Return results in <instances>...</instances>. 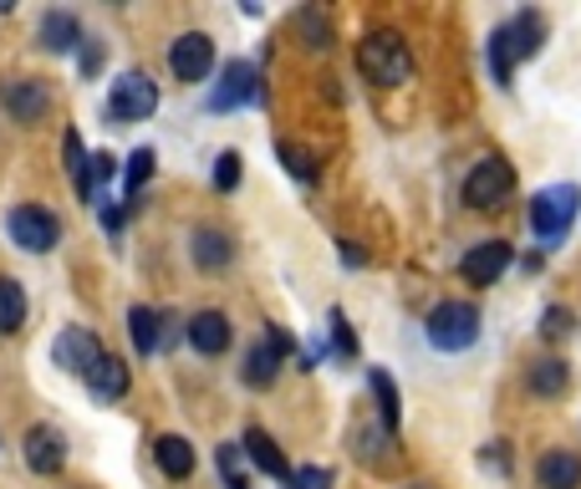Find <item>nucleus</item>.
<instances>
[{
    "label": "nucleus",
    "mask_w": 581,
    "mask_h": 489,
    "mask_svg": "<svg viewBox=\"0 0 581 489\" xmlns=\"http://www.w3.org/2000/svg\"><path fill=\"white\" fill-rule=\"evenodd\" d=\"M113 169H118V163L107 159V153H97V159H93V199H97V184H107V179H113Z\"/></svg>",
    "instance_id": "obj_35"
},
{
    "label": "nucleus",
    "mask_w": 581,
    "mask_h": 489,
    "mask_svg": "<svg viewBox=\"0 0 581 489\" xmlns=\"http://www.w3.org/2000/svg\"><path fill=\"white\" fill-rule=\"evenodd\" d=\"M169 66L179 82H204L214 66V41L204 36V31H189V36H179L169 46Z\"/></svg>",
    "instance_id": "obj_9"
},
{
    "label": "nucleus",
    "mask_w": 581,
    "mask_h": 489,
    "mask_svg": "<svg viewBox=\"0 0 581 489\" xmlns=\"http://www.w3.org/2000/svg\"><path fill=\"white\" fill-rule=\"evenodd\" d=\"M489 77L500 82V87H510V77H516V52H510V36L500 31H489Z\"/></svg>",
    "instance_id": "obj_26"
},
{
    "label": "nucleus",
    "mask_w": 581,
    "mask_h": 489,
    "mask_svg": "<svg viewBox=\"0 0 581 489\" xmlns=\"http://www.w3.org/2000/svg\"><path fill=\"white\" fill-rule=\"evenodd\" d=\"M41 46H46V52H56V56L77 52V46H82L77 15H72V11H46V15H41Z\"/></svg>",
    "instance_id": "obj_19"
},
{
    "label": "nucleus",
    "mask_w": 581,
    "mask_h": 489,
    "mask_svg": "<svg viewBox=\"0 0 581 489\" xmlns=\"http://www.w3.org/2000/svg\"><path fill=\"white\" fill-rule=\"evenodd\" d=\"M357 72L378 87H398V82L413 77V56H409V41L393 36V31H372L362 46H357Z\"/></svg>",
    "instance_id": "obj_1"
},
{
    "label": "nucleus",
    "mask_w": 581,
    "mask_h": 489,
    "mask_svg": "<svg viewBox=\"0 0 581 489\" xmlns=\"http://www.w3.org/2000/svg\"><path fill=\"white\" fill-rule=\"evenodd\" d=\"M27 469L31 475H62V464H66V444H62V434H56L52 424H36V428H27Z\"/></svg>",
    "instance_id": "obj_12"
},
{
    "label": "nucleus",
    "mask_w": 581,
    "mask_h": 489,
    "mask_svg": "<svg viewBox=\"0 0 581 489\" xmlns=\"http://www.w3.org/2000/svg\"><path fill=\"white\" fill-rule=\"evenodd\" d=\"M189 255H194L199 270H225V265L235 261V240H230L225 230H194Z\"/></svg>",
    "instance_id": "obj_17"
},
{
    "label": "nucleus",
    "mask_w": 581,
    "mask_h": 489,
    "mask_svg": "<svg viewBox=\"0 0 581 489\" xmlns=\"http://www.w3.org/2000/svg\"><path fill=\"white\" fill-rule=\"evenodd\" d=\"M240 449H245V459H251L261 475H271V479H296V475H290V464H286V454H281L276 444H271V434H261V428H245Z\"/></svg>",
    "instance_id": "obj_16"
},
{
    "label": "nucleus",
    "mask_w": 581,
    "mask_h": 489,
    "mask_svg": "<svg viewBox=\"0 0 581 489\" xmlns=\"http://www.w3.org/2000/svg\"><path fill=\"white\" fill-rule=\"evenodd\" d=\"M21 321H27V291L11 276H0V331L11 337V331H21Z\"/></svg>",
    "instance_id": "obj_25"
},
{
    "label": "nucleus",
    "mask_w": 581,
    "mask_h": 489,
    "mask_svg": "<svg viewBox=\"0 0 581 489\" xmlns=\"http://www.w3.org/2000/svg\"><path fill=\"white\" fill-rule=\"evenodd\" d=\"M240 163H245L240 153H220V159H214V189H220V194H230V189L240 184V173H245Z\"/></svg>",
    "instance_id": "obj_30"
},
{
    "label": "nucleus",
    "mask_w": 581,
    "mask_h": 489,
    "mask_svg": "<svg viewBox=\"0 0 581 489\" xmlns=\"http://www.w3.org/2000/svg\"><path fill=\"white\" fill-rule=\"evenodd\" d=\"M510 189H516V169L489 153V159H479L475 169H469V179H464V204H469V210H500Z\"/></svg>",
    "instance_id": "obj_5"
},
{
    "label": "nucleus",
    "mask_w": 581,
    "mask_h": 489,
    "mask_svg": "<svg viewBox=\"0 0 581 489\" xmlns=\"http://www.w3.org/2000/svg\"><path fill=\"white\" fill-rule=\"evenodd\" d=\"M0 97H6V107H11V118H15V123H27V128L52 113V93H46L41 82H27V77L6 82V87H0Z\"/></svg>",
    "instance_id": "obj_13"
},
{
    "label": "nucleus",
    "mask_w": 581,
    "mask_h": 489,
    "mask_svg": "<svg viewBox=\"0 0 581 489\" xmlns=\"http://www.w3.org/2000/svg\"><path fill=\"white\" fill-rule=\"evenodd\" d=\"M505 36H510V52H516V62H530V56L546 46V21H541V11H520L516 21H505Z\"/></svg>",
    "instance_id": "obj_18"
},
{
    "label": "nucleus",
    "mask_w": 581,
    "mask_h": 489,
    "mask_svg": "<svg viewBox=\"0 0 581 489\" xmlns=\"http://www.w3.org/2000/svg\"><path fill=\"white\" fill-rule=\"evenodd\" d=\"M479 342V311L469 301H439L429 311V347L439 352H469Z\"/></svg>",
    "instance_id": "obj_3"
},
{
    "label": "nucleus",
    "mask_w": 581,
    "mask_h": 489,
    "mask_svg": "<svg viewBox=\"0 0 581 489\" xmlns=\"http://www.w3.org/2000/svg\"><path fill=\"white\" fill-rule=\"evenodd\" d=\"M331 337H337V352H342V358H357L352 327H347V317H342V311H331Z\"/></svg>",
    "instance_id": "obj_34"
},
{
    "label": "nucleus",
    "mask_w": 581,
    "mask_h": 489,
    "mask_svg": "<svg viewBox=\"0 0 581 489\" xmlns=\"http://www.w3.org/2000/svg\"><path fill=\"white\" fill-rule=\"evenodd\" d=\"M154 459H159V469L169 479H189L194 475V444L179 434H163L159 444H154Z\"/></svg>",
    "instance_id": "obj_20"
},
{
    "label": "nucleus",
    "mask_w": 581,
    "mask_h": 489,
    "mask_svg": "<svg viewBox=\"0 0 581 489\" xmlns=\"http://www.w3.org/2000/svg\"><path fill=\"white\" fill-rule=\"evenodd\" d=\"M536 485L541 489H581V459L571 449H551L536 464Z\"/></svg>",
    "instance_id": "obj_15"
},
{
    "label": "nucleus",
    "mask_w": 581,
    "mask_h": 489,
    "mask_svg": "<svg viewBox=\"0 0 581 489\" xmlns=\"http://www.w3.org/2000/svg\"><path fill=\"white\" fill-rule=\"evenodd\" d=\"M107 352L97 347V337L87 327H66V331H56V342H52V362L62 372H77V378H87V372L103 362Z\"/></svg>",
    "instance_id": "obj_7"
},
{
    "label": "nucleus",
    "mask_w": 581,
    "mask_h": 489,
    "mask_svg": "<svg viewBox=\"0 0 581 489\" xmlns=\"http://www.w3.org/2000/svg\"><path fill=\"white\" fill-rule=\"evenodd\" d=\"M87 393H93L97 403H118V397L128 393V368H123L118 358H103L87 372Z\"/></svg>",
    "instance_id": "obj_21"
},
{
    "label": "nucleus",
    "mask_w": 581,
    "mask_h": 489,
    "mask_svg": "<svg viewBox=\"0 0 581 489\" xmlns=\"http://www.w3.org/2000/svg\"><path fill=\"white\" fill-rule=\"evenodd\" d=\"M276 153H281V159H286V169L296 173V179H311V173H317V169H311V153H302V148H296V143H281Z\"/></svg>",
    "instance_id": "obj_33"
},
{
    "label": "nucleus",
    "mask_w": 581,
    "mask_h": 489,
    "mask_svg": "<svg viewBox=\"0 0 581 489\" xmlns=\"http://www.w3.org/2000/svg\"><path fill=\"white\" fill-rule=\"evenodd\" d=\"M6 230H11V240L21 245V251H31V255L56 251V240H62L56 214H46L41 204H15V210L6 214Z\"/></svg>",
    "instance_id": "obj_6"
},
{
    "label": "nucleus",
    "mask_w": 581,
    "mask_h": 489,
    "mask_svg": "<svg viewBox=\"0 0 581 489\" xmlns=\"http://www.w3.org/2000/svg\"><path fill=\"white\" fill-rule=\"evenodd\" d=\"M290 489H331V469H321V464H306V469H296Z\"/></svg>",
    "instance_id": "obj_32"
},
{
    "label": "nucleus",
    "mask_w": 581,
    "mask_h": 489,
    "mask_svg": "<svg viewBox=\"0 0 581 489\" xmlns=\"http://www.w3.org/2000/svg\"><path fill=\"white\" fill-rule=\"evenodd\" d=\"M240 454L235 444H220V475H225V489H251V479H245V469H240Z\"/></svg>",
    "instance_id": "obj_29"
},
{
    "label": "nucleus",
    "mask_w": 581,
    "mask_h": 489,
    "mask_svg": "<svg viewBox=\"0 0 581 489\" xmlns=\"http://www.w3.org/2000/svg\"><path fill=\"white\" fill-rule=\"evenodd\" d=\"M296 36H302L311 52H327L331 41H337L331 36V15L317 11V6H302V11H296Z\"/></svg>",
    "instance_id": "obj_23"
},
{
    "label": "nucleus",
    "mask_w": 581,
    "mask_h": 489,
    "mask_svg": "<svg viewBox=\"0 0 581 489\" xmlns=\"http://www.w3.org/2000/svg\"><path fill=\"white\" fill-rule=\"evenodd\" d=\"M189 342H194V352H204V358H220L230 347V317L225 311H194V321H189Z\"/></svg>",
    "instance_id": "obj_14"
},
{
    "label": "nucleus",
    "mask_w": 581,
    "mask_h": 489,
    "mask_svg": "<svg viewBox=\"0 0 581 489\" xmlns=\"http://www.w3.org/2000/svg\"><path fill=\"white\" fill-rule=\"evenodd\" d=\"M261 97V77H255L251 62H230L225 77H220V87L210 93V107L214 113H230V107H245Z\"/></svg>",
    "instance_id": "obj_10"
},
{
    "label": "nucleus",
    "mask_w": 581,
    "mask_h": 489,
    "mask_svg": "<svg viewBox=\"0 0 581 489\" xmlns=\"http://www.w3.org/2000/svg\"><path fill=\"white\" fill-rule=\"evenodd\" d=\"M372 397H378V413H383V434H393L398 428V387H393V378H388L383 368H372Z\"/></svg>",
    "instance_id": "obj_27"
},
{
    "label": "nucleus",
    "mask_w": 581,
    "mask_h": 489,
    "mask_svg": "<svg viewBox=\"0 0 581 489\" xmlns=\"http://www.w3.org/2000/svg\"><path fill=\"white\" fill-rule=\"evenodd\" d=\"M154 107H159V87L144 72H123L113 82V93H107V118L113 123H144L154 118Z\"/></svg>",
    "instance_id": "obj_4"
},
{
    "label": "nucleus",
    "mask_w": 581,
    "mask_h": 489,
    "mask_svg": "<svg viewBox=\"0 0 581 489\" xmlns=\"http://www.w3.org/2000/svg\"><path fill=\"white\" fill-rule=\"evenodd\" d=\"M286 352H290V337L271 327V331H265V342L245 352V383H251V387H271V383H276L281 358H286Z\"/></svg>",
    "instance_id": "obj_11"
},
{
    "label": "nucleus",
    "mask_w": 581,
    "mask_h": 489,
    "mask_svg": "<svg viewBox=\"0 0 581 489\" xmlns=\"http://www.w3.org/2000/svg\"><path fill=\"white\" fill-rule=\"evenodd\" d=\"M567 331H571V311L567 306H551V311L541 317V337L546 342H556V337H567Z\"/></svg>",
    "instance_id": "obj_31"
},
{
    "label": "nucleus",
    "mask_w": 581,
    "mask_h": 489,
    "mask_svg": "<svg viewBox=\"0 0 581 489\" xmlns=\"http://www.w3.org/2000/svg\"><path fill=\"white\" fill-rule=\"evenodd\" d=\"M510 261H516V251H510L505 240H479L475 251L459 261V276L469 280V286H495V280L510 270Z\"/></svg>",
    "instance_id": "obj_8"
},
{
    "label": "nucleus",
    "mask_w": 581,
    "mask_h": 489,
    "mask_svg": "<svg viewBox=\"0 0 581 489\" xmlns=\"http://www.w3.org/2000/svg\"><path fill=\"white\" fill-rule=\"evenodd\" d=\"M571 383V372L561 358H541L536 368H530V393H541V397H561Z\"/></svg>",
    "instance_id": "obj_24"
},
{
    "label": "nucleus",
    "mask_w": 581,
    "mask_h": 489,
    "mask_svg": "<svg viewBox=\"0 0 581 489\" xmlns=\"http://www.w3.org/2000/svg\"><path fill=\"white\" fill-rule=\"evenodd\" d=\"M163 311H148V306H133L128 311V331H133V347H138V358H154L163 347Z\"/></svg>",
    "instance_id": "obj_22"
},
{
    "label": "nucleus",
    "mask_w": 581,
    "mask_h": 489,
    "mask_svg": "<svg viewBox=\"0 0 581 489\" xmlns=\"http://www.w3.org/2000/svg\"><path fill=\"white\" fill-rule=\"evenodd\" d=\"M154 163H159V159H154V148H138V153L128 159V169H123V189H128V199L154 179Z\"/></svg>",
    "instance_id": "obj_28"
},
{
    "label": "nucleus",
    "mask_w": 581,
    "mask_h": 489,
    "mask_svg": "<svg viewBox=\"0 0 581 489\" xmlns=\"http://www.w3.org/2000/svg\"><path fill=\"white\" fill-rule=\"evenodd\" d=\"M577 204H581L577 184H551L530 199V230H536V240H541L546 251L571 235V225H577Z\"/></svg>",
    "instance_id": "obj_2"
}]
</instances>
